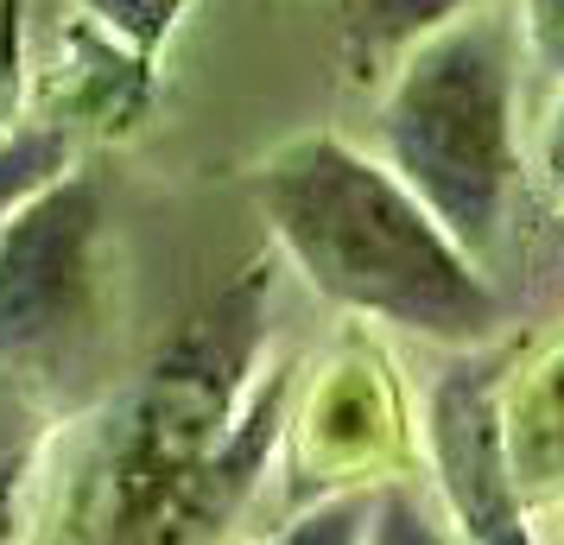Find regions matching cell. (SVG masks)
<instances>
[{"label":"cell","instance_id":"cell-1","mask_svg":"<svg viewBox=\"0 0 564 545\" xmlns=\"http://www.w3.org/2000/svg\"><path fill=\"white\" fill-rule=\"evenodd\" d=\"M267 273L184 317L140 381L64 450L39 545H223L285 432V368L260 381Z\"/></svg>","mask_w":564,"mask_h":545},{"label":"cell","instance_id":"cell-2","mask_svg":"<svg viewBox=\"0 0 564 545\" xmlns=\"http://www.w3.org/2000/svg\"><path fill=\"white\" fill-rule=\"evenodd\" d=\"M260 209L285 260L330 305L419 342L482 349L501 298L381 159L336 133H299L260 165Z\"/></svg>","mask_w":564,"mask_h":545},{"label":"cell","instance_id":"cell-3","mask_svg":"<svg viewBox=\"0 0 564 545\" xmlns=\"http://www.w3.org/2000/svg\"><path fill=\"white\" fill-rule=\"evenodd\" d=\"M513 96H520L513 13L476 7L387 70L375 121L381 165L476 266L501 241L508 204L520 190Z\"/></svg>","mask_w":564,"mask_h":545},{"label":"cell","instance_id":"cell-4","mask_svg":"<svg viewBox=\"0 0 564 545\" xmlns=\"http://www.w3.org/2000/svg\"><path fill=\"white\" fill-rule=\"evenodd\" d=\"M102 190L64 172L0 216V381L26 374L89 324Z\"/></svg>","mask_w":564,"mask_h":545},{"label":"cell","instance_id":"cell-5","mask_svg":"<svg viewBox=\"0 0 564 545\" xmlns=\"http://www.w3.org/2000/svg\"><path fill=\"white\" fill-rule=\"evenodd\" d=\"M513 349H463V362L437 374L425 400V450H432L444 508L469 545H533L527 501L508 476L501 444V381Z\"/></svg>","mask_w":564,"mask_h":545},{"label":"cell","instance_id":"cell-6","mask_svg":"<svg viewBox=\"0 0 564 545\" xmlns=\"http://www.w3.org/2000/svg\"><path fill=\"white\" fill-rule=\"evenodd\" d=\"M305 438H311V464L343 469L336 489H381V482H393L387 464L400 450V406H393L375 356L330 368L324 393L305 413Z\"/></svg>","mask_w":564,"mask_h":545},{"label":"cell","instance_id":"cell-7","mask_svg":"<svg viewBox=\"0 0 564 545\" xmlns=\"http://www.w3.org/2000/svg\"><path fill=\"white\" fill-rule=\"evenodd\" d=\"M501 444L520 501H558L564 494V342L552 356L520 368L513 356L501 381Z\"/></svg>","mask_w":564,"mask_h":545},{"label":"cell","instance_id":"cell-8","mask_svg":"<svg viewBox=\"0 0 564 545\" xmlns=\"http://www.w3.org/2000/svg\"><path fill=\"white\" fill-rule=\"evenodd\" d=\"M488 0H343V57L349 77L375 83L387 77L412 45L437 39L444 26H457L463 13H476Z\"/></svg>","mask_w":564,"mask_h":545},{"label":"cell","instance_id":"cell-9","mask_svg":"<svg viewBox=\"0 0 564 545\" xmlns=\"http://www.w3.org/2000/svg\"><path fill=\"white\" fill-rule=\"evenodd\" d=\"M184 7H191V0H77V13L96 26V39L115 45V52L128 57V64H140V70H153L159 45L178 32Z\"/></svg>","mask_w":564,"mask_h":545},{"label":"cell","instance_id":"cell-10","mask_svg":"<svg viewBox=\"0 0 564 545\" xmlns=\"http://www.w3.org/2000/svg\"><path fill=\"white\" fill-rule=\"evenodd\" d=\"M39 413L32 400L13 381H0V545H20V526H26V508H20V489L39 469Z\"/></svg>","mask_w":564,"mask_h":545},{"label":"cell","instance_id":"cell-11","mask_svg":"<svg viewBox=\"0 0 564 545\" xmlns=\"http://www.w3.org/2000/svg\"><path fill=\"white\" fill-rule=\"evenodd\" d=\"M70 172V128L52 121H32V128L7 133L0 140V216L13 204H26L39 184H52Z\"/></svg>","mask_w":564,"mask_h":545},{"label":"cell","instance_id":"cell-12","mask_svg":"<svg viewBox=\"0 0 564 545\" xmlns=\"http://www.w3.org/2000/svg\"><path fill=\"white\" fill-rule=\"evenodd\" d=\"M368 514H375V489H336L324 501H311L305 514L285 520L280 533L260 545H361Z\"/></svg>","mask_w":564,"mask_h":545},{"label":"cell","instance_id":"cell-13","mask_svg":"<svg viewBox=\"0 0 564 545\" xmlns=\"http://www.w3.org/2000/svg\"><path fill=\"white\" fill-rule=\"evenodd\" d=\"M361 545H451V533L437 526V514L406 489V482H381Z\"/></svg>","mask_w":564,"mask_h":545},{"label":"cell","instance_id":"cell-14","mask_svg":"<svg viewBox=\"0 0 564 545\" xmlns=\"http://www.w3.org/2000/svg\"><path fill=\"white\" fill-rule=\"evenodd\" d=\"M513 32L533 70L564 83V0H513Z\"/></svg>","mask_w":564,"mask_h":545},{"label":"cell","instance_id":"cell-15","mask_svg":"<svg viewBox=\"0 0 564 545\" xmlns=\"http://www.w3.org/2000/svg\"><path fill=\"white\" fill-rule=\"evenodd\" d=\"M539 172H545V184L564 197V96H558V108L545 115V133H539Z\"/></svg>","mask_w":564,"mask_h":545}]
</instances>
